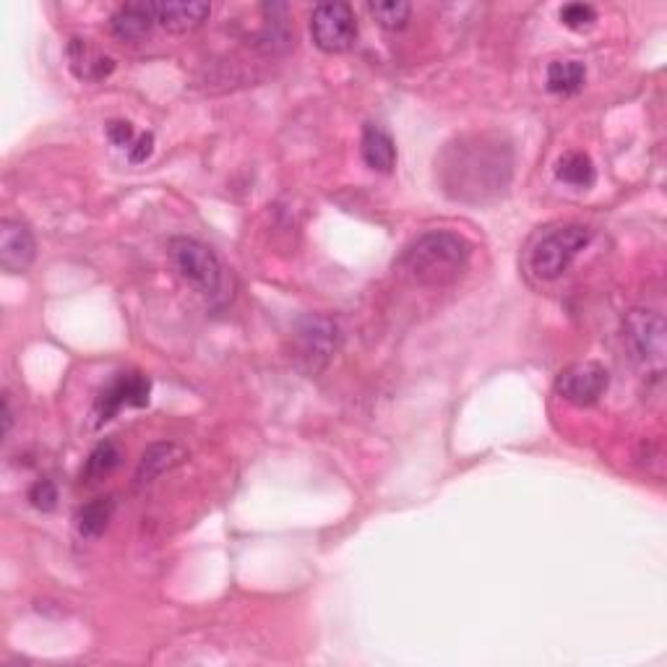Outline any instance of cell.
Listing matches in <instances>:
<instances>
[{
    "label": "cell",
    "mask_w": 667,
    "mask_h": 667,
    "mask_svg": "<svg viewBox=\"0 0 667 667\" xmlns=\"http://www.w3.org/2000/svg\"><path fill=\"white\" fill-rule=\"evenodd\" d=\"M444 194L461 204H485L509 188L514 149L499 133H467L446 144L436 160Z\"/></svg>",
    "instance_id": "obj_1"
},
{
    "label": "cell",
    "mask_w": 667,
    "mask_h": 667,
    "mask_svg": "<svg viewBox=\"0 0 667 667\" xmlns=\"http://www.w3.org/2000/svg\"><path fill=\"white\" fill-rule=\"evenodd\" d=\"M472 245L457 232L430 230L404 248L396 269L417 287H449L470 266Z\"/></svg>",
    "instance_id": "obj_2"
},
{
    "label": "cell",
    "mask_w": 667,
    "mask_h": 667,
    "mask_svg": "<svg viewBox=\"0 0 667 667\" xmlns=\"http://www.w3.org/2000/svg\"><path fill=\"white\" fill-rule=\"evenodd\" d=\"M170 259L177 269V274L196 289L198 295H204L207 300H219L227 293V269L219 255L211 251L209 245H204L196 238H173L170 240Z\"/></svg>",
    "instance_id": "obj_3"
},
{
    "label": "cell",
    "mask_w": 667,
    "mask_h": 667,
    "mask_svg": "<svg viewBox=\"0 0 667 667\" xmlns=\"http://www.w3.org/2000/svg\"><path fill=\"white\" fill-rule=\"evenodd\" d=\"M592 240V232L584 225H560L540 236L529 253V266L540 280H558L571 269L577 255Z\"/></svg>",
    "instance_id": "obj_4"
},
{
    "label": "cell",
    "mask_w": 667,
    "mask_h": 667,
    "mask_svg": "<svg viewBox=\"0 0 667 667\" xmlns=\"http://www.w3.org/2000/svg\"><path fill=\"white\" fill-rule=\"evenodd\" d=\"M623 342L647 371L657 375L665 368V321L655 310L636 308L623 318Z\"/></svg>",
    "instance_id": "obj_5"
},
{
    "label": "cell",
    "mask_w": 667,
    "mask_h": 667,
    "mask_svg": "<svg viewBox=\"0 0 667 667\" xmlns=\"http://www.w3.org/2000/svg\"><path fill=\"white\" fill-rule=\"evenodd\" d=\"M310 37L324 53H347L358 42V19L350 3H321L310 13Z\"/></svg>",
    "instance_id": "obj_6"
},
{
    "label": "cell",
    "mask_w": 667,
    "mask_h": 667,
    "mask_svg": "<svg viewBox=\"0 0 667 667\" xmlns=\"http://www.w3.org/2000/svg\"><path fill=\"white\" fill-rule=\"evenodd\" d=\"M149 394H152V381L144 373H118L97 396V425L110 423L123 407H146Z\"/></svg>",
    "instance_id": "obj_7"
},
{
    "label": "cell",
    "mask_w": 667,
    "mask_h": 667,
    "mask_svg": "<svg viewBox=\"0 0 667 667\" xmlns=\"http://www.w3.org/2000/svg\"><path fill=\"white\" fill-rule=\"evenodd\" d=\"M608 386H610L608 368L594 363V360L569 365L556 381L560 400L577 404V407H589V404L600 402L602 394L608 392Z\"/></svg>",
    "instance_id": "obj_8"
},
{
    "label": "cell",
    "mask_w": 667,
    "mask_h": 667,
    "mask_svg": "<svg viewBox=\"0 0 667 667\" xmlns=\"http://www.w3.org/2000/svg\"><path fill=\"white\" fill-rule=\"evenodd\" d=\"M339 347L337 324L324 316H310L297 326V358L308 363L310 371H321Z\"/></svg>",
    "instance_id": "obj_9"
},
{
    "label": "cell",
    "mask_w": 667,
    "mask_h": 667,
    "mask_svg": "<svg viewBox=\"0 0 667 667\" xmlns=\"http://www.w3.org/2000/svg\"><path fill=\"white\" fill-rule=\"evenodd\" d=\"M37 259V240L32 227L21 219L0 222V266L9 274H24Z\"/></svg>",
    "instance_id": "obj_10"
},
{
    "label": "cell",
    "mask_w": 667,
    "mask_h": 667,
    "mask_svg": "<svg viewBox=\"0 0 667 667\" xmlns=\"http://www.w3.org/2000/svg\"><path fill=\"white\" fill-rule=\"evenodd\" d=\"M152 9L162 30L173 34L196 32L211 17V6L201 0H160V3H152Z\"/></svg>",
    "instance_id": "obj_11"
},
{
    "label": "cell",
    "mask_w": 667,
    "mask_h": 667,
    "mask_svg": "<svg viewBox=\"0 0 667 667\" xmlns=\"http://www.w3.org/2000/svg\"><path fill=\"white\" fill-rule=\"evenodd\" d=\"M186 459H188V451L183 449L181 444H175V441L152 444L144 453H141L136 474H133V485H136L139 491L141 488H149L152 482H157L165 472L181 467Z\"/></svg>",
    "instance_id": "obj_12"
},
{
    "label": "cell",
    "mask_w": 667,
    "mask_h": 667,
    "mask_svg": "<svg viewBox=\"0 0 667 667\" xmlns=\"http://www.w3.org/2000/svg\"><path fill=\"white\" fill-rule=\"evenodd\" d=\"M68 66L79 81L97 84L108 79L112 70H116V61L110 55H105L102 50H97L89 40L74 37L68 42Z\"/></svg>",
    "instance_id": "obj_13"
},
{
    "label": "cell",
    "mask_w": 667,
    "mask_h": 667,
    "mask_svg": "<svg viewBox=\"0 0 667 667\" xmlns=\"http://www.w3.org/2000/svg\"><path fill=\"white\" fill-rule=\"evenodd\" d=\"M157 19H154L152 3L146 0H136V3H123L120 9L110 17V30L118 40L125 42H139L144 40L149 32L154 30Z\"/></svg>",
    "instance_id": "obj_14"
},
{
    "label": "cell",
    "mask_w": 667,
    "mask_h": 667,
    "mask_svg": "<svg viewBox=\"0 0 667 667\" xmlns=\"http://www.w3.org/2000/svg\"><path fill=\"white\" fill-rule=\"evenodd\" d=\"M360 154L373 173L389 175L396 167V144L386 131L379 125H365L363 139H360Z\"/></svg>",
    "instance_id": "obj_15"
},
{
    "label": "cell",
    "mask_w": 667,
    "mask_h": 667,
    "mask_svg": "<svg viewBox=\"0 0 667 667\" xmlns=\"http://www.w3.org/2000/svg\"><path fill=\"white\" fill-rule=\"evenodd\" d=\"M112 516H116V499L112 495H102V499H91L89 503L76 511V532L84 540H97L110 527Z\"/></svg>",
    "instance_id": "obj_16"
},
{
    "label": "cell",
    "mask_w": 667,
    "mask_h": 667,
    "mask_svg": "<svg viewBox=\"0 0 667 667\" xmlns=\"http://www.w3.org/2000/svg\"><path fill=\"white\" fill-rule=\"evenodd\" d=\"M556 177L560 183L573 188H592L594 181H598V167L589 154L584 152H569L566 157L558 160L556 167Z\"/></svg>",
    "instance_id": "obj_17"
},
{
    "label": "cell",
    "mask_w": 667,
    "mask_h": 667,
    "mask_svg": "<svg viewBox=\"0 0 667 667\" xmlns=\"http://www.w3.org/2000/svg\"><path fill=\"white\" fill-rule=\"evenodd\" d=\"M587 81V66L581 61H556L548 66V89L553 95H577Z\"/></svg>",
    "instance_id": "obj_18"
},
{
    "label": "cell",
    "mask_w": 667,
    "mask_h": 667,
    "mask_svg": "<svg viewBox=\"0 0 667 667\" xmlns=\"http://www.w3.org/2000/svg\"><path fill=\"white\" fill-rule=\"evenodd\" d=\"M120 459H123V453H120L116 441H102L97 444L91 453L87 457V464H84L81 478L89 482H97L102 478H108L112 470H118Z\"/></svg>",
    "instance_id": "obj_19"
},
{
    "label": "cell",
    "mask_w": 667,
    "mask_h": 667,
    "mask_svg": "<svg viewBox=\"0 0 667 667\" xmlns=\"http://www.w3.org/2000/svg\"><path fill=\"white\" fill-rule=\"evenodd\" d=\"M368 11H371V17L379 21V26H383L386 32H400L407 26L413 6L404 3V0H379V3L368 6Z\"/></svg>",
    "instance_id": "obj_20"
},
{
    "label": "cell",
    "mask_w": 667,
    "mask_h": 667,
    "mask_svg": "<svg viewBox=\"0 0 667 667\" xmlns=\"http://www.w3.org/2000/svg\"><path fill=\"white\" fill-rule=\"evenodd\" d=\"M560 21H564L569 30H587L598 21V11L589 3H569L560 9Z\"/></svg>",
    "instance_id": "obj_21"
},
{
    "label": "cell",
    "mask_w": 667,
    "mask_h": 667,
    "mask_svg": "<svg viewBox=\"0 0 667 667\" xmlns=\"http://www.w3.org/2000/svg\"><path fill=\"white\" fill-rule=\"evenodd\" d=\"M30 503L40 511H53L58 506V488L50 480H37L30 488Z\"/></svg>",
    "instance_id": "obj_22"
},
{
    "label": "cell",
    "mask_w": 667,
    "mask_h": 667,
    "mask_svg": "<svg viewBox=\"0 0 667 667\" xmlns=\"http://www.w3.org/2000/svg\"><path fill=\"white\" fill-rule=\"evenodd\" d=\"M105 133H108L110 144L118 149H131L133 141H136V131H133V125L128 123V120H110L108 128H105Z\"/></svg>",
    "instance_id": "obj_23"
},
{
    "label": "cell",
    "mask_w": 667,
    "mask_h": 667,
    "mask_svg": "<svg viewBox=\"0 0 667 667\" xmlns=\"http://www.w3.org/2000/svg\"><path fill=\"white\" fill-rule=\"evenodd\" d=\"M154 152V133H141V136L133 141V146L128 149V160L133 162V165H141V162H146L152 157Z\"/></svg>",
    "instance_id": "obj_24"
},
{
    "label": "cell",
    "mask_w": 667,
    "mask_h": 667,
    "mask_svg": "<svg viewBox=\"0 0 667 667\" xmlns=\"http://www.w3.org/2000/svg\"><path fill=\"white\" fill-rule=\"evenodd\" d=\"M13 428V409H11V396L3 394V436H9Z\"/></svg>",
    "instance_id": "obj_25"
}]
</instances>
